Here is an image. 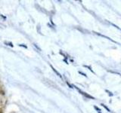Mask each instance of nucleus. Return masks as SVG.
I'll use <instances>...</instances> for the list:
<instances>
[{
	"instance_id": "f257e3e1",
	"label": "nucleus",
	"mask_w": 121,
	"mask_h": 113,
	"mask_svg": "<svg viewBox=\"0 0 121 113\" xmlns=\"http://www.w3.org/2000/svg\"><path fill=\"white\" fill-rule=\"evenodd\" d=\"M0 94H1V95H5V91H4V90L1 87H0Z\"/></svg>"
},
{
	"instance_id": "f03ea898",
	"label": "nucleus",
	"mask_w": 121,
	"mask_h": 113,
	"mask_svg": "<svg viewBox=\"0 0 121 113\" xmlns=\"http://www.w3.org/2000/svg\"><path fill=\"white\" fill-rule=\"evenodd\" d=\"M0 113H2V109H0Z\"/></svg>"
},
{
	"instance_id": "7ed1b4c3",
	"label": "nucleus",
	"mask_w": 121,
	"mask_h": 113,
	"mask_svg": "<svg viewBox=\"0 0 121 113\" xmlns=\"http://www.w3.org/2000/svg\"><path fill=\"white\" fill-rule=\"evenodd\" d=\"M0 103H1V99H0Z\"/></svg>"
}]
</instances>
